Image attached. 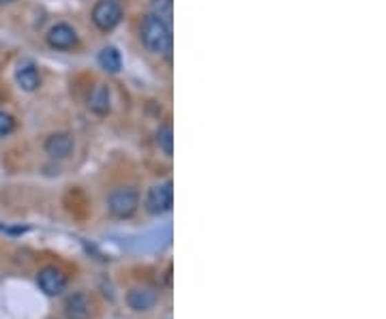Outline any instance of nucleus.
<instances>
[{"label":"nucleus","instance_id":"obj_1","mask_svg":"<svg viewBox=\"0 0 386 319\" xmlns=\"http://www.w3.org/2000/svg\"><path fill=\"white\" fill-rule=\"evenodd\" d=\"M142 41L153 54H170L172 52V26L161 19L148 15L142 24Z\"/></svg>","mask_w":386,"mask_h":319},{"label":"nucleus","instance_id":"obj_2","mask_svg":"<svg viewBox=\"0 0 386 319\" xmlns=\"http://www.w3.org/2000/svg\"><path fill=\"white\" fill-rule=\"evenodd\" d=\"M139 206V197L133 188H116L108 197V210L116 219H129L135 215Z\"/></svg>","mask_w":386,"mask_h":319},{"label":"nucleus","instance_id":"obj_3","mask_svg":"<svg viewBox=\"0 0 386 319\" xmlns=\"http://www.w3.org/2000/svg\"><path fill=\"white\" fill-rule=\"evenodd\" d=\"M120 17H123V9L116 3V0H99L93 9V22L101 30H112L120 24Z\"/></svg>","mask_w":386,"mask_h":319},{"label":"nucleus","instance_id":"obj_4","mask_svg":"<svg viewBox=\"0 0 386 319\" xmlns=\"http://www.w3.org/2000/svg\"><path fill=\"white\" fill-rule=\"evenodd\" d=\"M174 202V188H172V180H166L161 184H155L148 191V197H146V210L151 215H164L172 208Z\"/></svg>","mask_w":386,"mask_h":319},{"label":"nucleus","instance_id":"obj_5","mask_svg":"<svg viewBox=\"0 0 386 319\" xmlns=\"http://www.w3.org/2000/svg\"><path fill=\"white\" fill-rule=\"evenodd\" d=\"M37 285L48 296H58V293H63L67 289V274L63 270L54 268V266H48L44 270H39Z\"/></svg>","mask_w":386,"mask_h":319},{"label":"nucleus","instance_id":"obj_6","mask_svg":"<svg viewBox=\"0 0 386 319\" xmlns=\"http://www.w3.org/2000/svg\"><path fill=\"white\" fill-rule=\"evenodd\" d=\"M157 291L148 285H137L127 291V304L129 309L142 313V311H151L157 304Z\"/></svg>","mask_w":386,"mask_h":319},{"label":"nucleus","instance_id":"obj_7","mask_svg":"<svg viewBox=\"0 0 386 319\" xmlns=\"http://www.w3.org/2000/svg\"><path fill=\"white\" fill-rule=\"evenodd\" d=\"M48 44L54 50H71L77 44V35L69 24H56L48 32Z\"/></svg>","mask_w":386,"mask_h":319},{"label":"nucleus","instance_id":"obj_8","mask_svg":"<svg viewBox=\"0 0 386 319\" xmlns=\"http://www.w3.org/2000/svg\"><path fill=\"white\" fill-rule=\"evenodd\" d=\"M46 153L54 159H65L73 153V137L69 133H54L46 142Z\"/></svg>","mask_w":386,"mask_h":319},{"label":"nucleus","instance_id":"obj_9","mask_svg":"<svg viewBox=\"0 0 386 319\" xmlns=\"http://www.w3.org/2000/svg\"><path fill=\"white\" fill-rule=\"evenodd\" d=\"M15 81H17V86L22 90H26V93H32V90H37L39 86H41V77H39V71H37L35 65H30V62H24V65L17 67Z\"/></svg>","mask_w":386,"mask_h":319},{"label":"nucleus","instance_id":"obj_10","mask_svg":"<svg viewBox=\"0 0 386 319\" xmlns=\"http://www.w3.org/2000/svg\"><path fill=\"white\" fill-rule=\"evenodd\" d=\"M65 313L69 319H88L90 317V302L84 293H73L65 302Z\"/></svg>","mask_w":386,"mask_h":319},{"label":"nucleus","instance_id":"obj_11","mask_svg":"<svg viewBox=\"0 0 386 319\" xmlns=\"http://www.w3.org/2000/svg\"><path fill=\"white\" fill-rule=\"evenodd\" d=\"M88 108L99 114V116H104L110 112V90L108 86H104V84H99V86L95 88V93L90 95V101H88Z\"/></svg>","mask_w":386,"mask_h":319},{"label":"nucleus","instance_id":"obj_12","mask_svg":"<svg viewBox=\"0 0 386 319\" xmlns=\"http://www.w3.org/2000/svg\"><path fill=\"white\" fill-rule=\"evenodd\" d=\"M99 62L108 73H118L120 67H123V60H120V54H118L116 48H106L99 54Z\"/></svg>","mask_w":386,"mask_h":319},{"label":"nucleus","instance_id":"obj_13","mask_svg":"<svg viewBox=\"0 0 386 319\" xmlns=\"http://www.w3.org/2000/svg\"><path fill=\"white\" fill-rule=\"evenodd\" d=\"M151 11H153V17H157V19H161V22H166L168 26H172V15H174L172 0H153Z\"/></svg>","mask_w":386,"mask_h":319},{"label":"nucleus","instance_id":"obj_14","mask_svg":"<svg viewBox=\"0 0 386 319\" xmlns=\"http://www.w3.org/2000/svg\"><path fill=\"white\" fill-rule=\"evenodd\" d=\"M157 146L168 157H172V153H174V129H172L170 122L164 124V126H159V131H157Z\"/></svg>","mask_w":386,"mask_h":319},{"label":"nucleus","instance_id":"obj_15","mask_svg":"<svg viewBox=\"0 0 386 319\" xmlns=\"http://www.w3.org/2000/svg\"><path fill=\"white\" fill-rule=\"evenodd\" d=\"M13 129H15V120H13V116L7 114V112H0V139L7 137L9 133H13Z\"/></svg>","mask_w":386,"mask_h":319},{"label":"nucleus","instance_id":"obj_16","mask_svg":"<svg viewBox=\"0 0 386 319\" xmlns=\"http://www.w3.org/2000/svg\"><path fill=\"white\" fill-rule=\"evenodd\" d=\"M13 0H0V5H11Z\"/></svg>","mask_w":386,"mask_h":319}]
</instances>
